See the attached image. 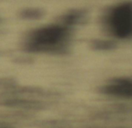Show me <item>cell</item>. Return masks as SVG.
<instances>
[{
    "mask_svg": "<svg viewBox=\"0 0 132 128\" xmlns=\"http://www.w3.org/2000/svg\"><path fill=\"white\" fill-rule=\"evenodd\" d=\"M111 31L119 38H128L132 35V5H121L116 7L110 16Z\"/></svg>",
    "mask_w": 132,
    "mask_h": 128,
    "instance_id": "6da1fadb",
    "label": "cell"
},
{
    "mask_svg": "<svg viewBox=\"0 0 132 128\" xmlns=\"http://www.w3.org/2000/svg\"><path fill=\"white\" fill-rule=\"evenodd\" d=\"M106 92L112 95L132 97V81H126V80L114 81L107 87Z\"/></svg>",
    "mask_w": 132,
    "mask_h": 128,
    "instance_id": "3957f363",
    "label": "cell"
},
{
    "mask_svg": "<svg viewBox=\"0 0 132 128\" xmlns=\"http://www.w3.org/2000/svg\"><path fill=\"white\" fill-rule=\"evenodd\" d=\"M65 36V31L60 27H50L38 31L33 41L37 46L50 47L59 42Z\"/></svg>",
    "mask_w": 132,
    "mask_h": 128,
    "instance_id": "7a4b0ae2",
    "label": "cell"
}]
</instances>
